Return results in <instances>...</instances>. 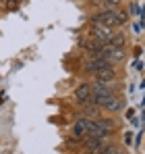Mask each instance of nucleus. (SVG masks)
<instances>
[{"mask_svg": "<svg viewBox=\"0 0 145 154\" xmlns=\"http://www.w3.org/2000/svg\"><path fill=\"white\" fill-rule=\"evenodd\" d=\"M93 79H104V81H114L116 79V69H114V65L112 67H106V69H102V71H97Z\"/></svg>", "mask_w": 145, "mask_h": 154, "instance_id": "nucleus-10", "label": "nucleus"}, {"mask_svg": "<svg viewBox=\"0 0 145 154\" xmlns=\"http://www.w3.org/2000/svg\"><path fill=\"white\" fill-rule=\"evenodd\" d=\"M91 102L97 104L102 110H110V112H118L122 108V102L118 94H108V96H91Z\"/></svg>", "mask_w": 145, "mask_h": 154, "instance_id": "nucleus-3", "label": "nucleus"}, {"mask_svg": "<svg viewBox=\"0 0 145 154\" xmlns=\"http://www.w3.org/2000/svg\"><path fill=\"white\" fill-rule=\"evenodd\" d=\"M114 63H110V60H106V58H85L83 60V71L87 73V75H96L97 71H102V69H106V67H112Z\"/></svg>", "mask_w": 145, "mask_h": 154, "instance_id": "nucleus-7", "label": "nucleus"}, {"mask_svg": "<svg viewBox=\"0 0 145 154\" xmlns=\"http://www.w3.org/2000/svg\"><path fill=\"white\" fill-rule=\"evenodd\" d=\"M91 23H104L110 27H122L126 23V15L118 8H102L91 17Z\"/></svg>", "mask_w": 145, "mask_h": 154, "instance_id": "nucleus-1", "label": "nucleus"}, {"mask_svg": "<svg viewBox=\"0 0 145 154\" xmlns=\"http://www.w3.org/2000/svg\"><path fill=\"white\" fill-rule=\"evenodd\" d=\"M91 85V96H108V94H116L118 92V83L114 81H104V79H93Z\"/></svg>", "mask_w": 145, "mask_h": 154, "instance_id": "nucleus-5", "label": "nucleus"}, {"mask_svg": "<svg viewBox=\"0 0 145 154\" xmlns=\"http://www.w3.org/2000/svg\"><path fill=\"white\" fill-rule=\"evenodd\" d=\"M97 154H120V150H118V148H114V146H106L104 150H99Z\"/></svg>", "mask_w": 145, "mask_h": 154, "instance_id": "nucleus-13", "label": "nucleus"}, {"mask_svg": "<svg viewBox=\"0 0 145 154\" xmlns=\"http://www.w3.org/2000/svg\"><path fill=\"white\" fill-rule=\"evenodd\" d=\"M87 133H89V119L79 117V119L72 123V133H71V137H69V144H77V142H81Z\"/></svg>", "mask_w": 145, "mask_h": 154, "instance_id": "nucleus-6", "label": "nucleus"}, {"mask_svg": "<svg viewBox=\"0 0 145 154\" xmlns=\"http://www.w3.org/2000/svg\"><path fill=\"white\" fill-rule=\"evenodd\" d=\"M81 106V117H85V119H97V117H102V108L93 104L91 100L85 104H79Z\"/></svg>", "mask_w": 145, "mask_h": 154, "instance_id": "nucleus-9", "label": "nucleus"}, {"mask_svg": "<svg viewBox=\"0 0 145 154\" xmlns=\"http://www.w3.org/2000/svg\"><path fill=\"white\" fill-rule=\"evenodd\" d=\"M75 100H77V104H85L91 100V85L87 81H83L75 88Z\"/></svg>", "mask_w": 145, "mask_h": 154, "instance_id": "nucleus-8", "label": "nucleus"}, {"mask_svg": "<svg viewBox=\"0 0 145 154\" xmlns=\"http://www.w3.org/2000/svg\"><path fill=\"white\" fill-rule=\"evenodd\" d=\"M110 44H114V46H118V48H122V46L126 44V35H124L122 31H116V35H114V40H112Z\"/></svg>", "mask_w": 145, "mask_h": 154, "instance_id": "nucleus-11", "label": "nucleus"}, {"mask_svg": "<svg viewBox=\"0 0 145 154\" xmlns=\"http://www.w3.org/2000/svg\"><path fill=\"white\" fill-rule=\"evenodd\" d=\"M93 40L97 42H104V44H108V42H112L114 40V35H116V29L110 25H104V23H91V33H89Z\"/></svg>", "mask_w": 145, "mask_h": 154, "instance_id": "nucleus-4", "label": "nucleus"}, {"mask_svg": "<svg viewBox=\"0 0 145 154\" xmlns=\"http://www.w3.org/2000/svg\"><path fill=\"white\" fill-rule=\"evenodd\" d=\"M97 4H102V8H116L120 0H97Z\"/></svg>", "mask_w": 145, "mask_h": 154, "instance_id": "nucleus-12", "label": "nucleus"}, {"mask_svg": "<svg viewBox=\"0 0 145 154\" xmlns=\"http://www.w3.org/2000/svg\"><path fill=\"white\" fill-rule=\"evenodd\" d=\"M116 127V123L112 119H104V117H97V119H89V135H96V137H110L112 131Z\"/></svg>", "mask_w": 145, "mask_h": 154, "instance_id": "nucleus-2", "label": "nucleus"}]
</instances>
